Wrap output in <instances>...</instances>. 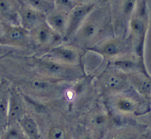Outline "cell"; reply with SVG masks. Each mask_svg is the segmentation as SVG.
Returning a JSON list of instances; mask_svg holds the SVG:
<instances>
[{
    "label": "cell",
    "instance_id": "obj_1",
    "mask_svg": "<svg viewBox=\"0 0 151 139\" xmlns=\"http://www.w3.org/2000/svg\"><path fill=\"white\" fill-rule=\"evenodd\" d=\"M22 113L23 106L19 96L16 93L12 92L9 95V99L8 125L12 126L19 122L24 116Z\"/></svg>",
    "mask_w": 151,
    "mask_h": 139
},
{
    "label": "cell",
    "instance_id": "obj_2",
    "mask_svg": "<svg viewBox=\"0 0 151 139\" xmlns=\"http://www.w3.org/2000/svg\"><path fill=\"white\" fill-rule=\"evenodd\" d=\"M22 129L30 139H39V131L34 120L28 116H23L19 121Z\"/></svg>",
    "mask_w": 151,
    "mask_h": 139
},
{
    "label": "cell",
    "instance_id": "obj_3",
    "mask_svg": "<svg viewBox=\"0 0 151 139\" xmlns=\"http://www.w3.org/2000/svg\"><path fill=\"white\" fill-rule=\"evenodd\" d=\"M24 26L27 28H32L39 25L42 20L41 14L35 9H27L24 10L22 16Z\"/></svg>",
    "mask_w": 151,
    "mask_h": 139
},
{
    "label": "cell",
    "instance_id": "obj_4",
    "mask_svg": "<svg viewBox=\"0 0 151 139\" xmlns=\"http://www.w3.org/2000/svg\"><path fill=\"white\" fill-rule=\"evenodd\" d=\"M139 134L133 129H121L111 132L104 139H139Z\"/></svg>",
    "mask_w": 151,
    "mask_h": 139
},
{
    "label": "cell",
    "instance_id": "obj_5",
    "mask_svg": "<svg viewBox=\"0 0 151 139\" xmlns=\"http://www.w3.org/2000/svg\"><path fill=\"white\" fill-rule=\"evenodd\" d=\"M9 95L6 92L0 94V125L6 128L8 125Z\"/></svg>",
    "mask_w": 151,
    "mask_h": 139
},
{
    "label": "cell",
    "instance_id": "obj_6",
    "mask_svg": "<svg viewBox=\"0 0 151 139\" xmlns=\"http://www.w3.org/2000/svg\"><path fill=\"white\" fill-rule=\"evenodd\" d=\"M35 38L37 41L42 45H46L52 38V32L50 28L45 25H42L37 27L35 32Z\"/></svg>",
    "mask_w": 151,
    "mask_h": 139
},
{
    "label": "cell",
    "instance_id": "obj_7",
    "mask_svg": "<svg viewBox=\"0 0 151 139\" xmlns=\"http://www.w3.org/2000/svg\"><path fill=\"white\" fill-rule=\"evenodd\" d=\"M108 117L105 113L97 111L93 114L90 119V123L93 128H103L108 122Z\"/></svg>",
    "mask_w": 151,
    "mask_h": 139
},
{
    "label": "cell",
    "instance_id": "obj_8",
    "mask_svg": "<svg viewBox=\"0 0 151 139\" xmlns=\"http://www.w3.org/2000/svg\"><path fill=\"white\" fill-rule=\"evenodd\" d=\"M53 52L56 57L68 62H73L76 57L74 52L66 48L55 49L53 50Z\"/></svg>",
    "mask_w": 151,
    "mask_h": 139
},
{
    "label": "cell",
    "instance_id": "obj_9",
    "mask_svg": "<svg viewBox=\"0 0 151 139\" xmlns=\"http://www.w3.org/2000/svg\"><path fill=\"white\" fill-rule=\"evenodd\" d=\"M28 2L35 11L39 12H40L41 13L47 14L51 11L53 8L52 4L50 1L32 0V1H29Z\"/></svg>",
    "mask_w": 151,
    "mask_h": 139
},
{
    "label": "cell",
    "instance_id": "obj_10",
    "mask_svg": "<svg viewBox=\"0 0 151 139\" xmlns=\"http://www.w3.org/2000/svg\"><path fill=\"white\" fill-rule=\"evenodd\" d=\"M49 23L55 30L63 31L65 27V18L60 14H55L49 17Z\"/></svg>",
    "mask_w": 151,
    "mask_h": 139
},
{
    "label": "cell",
    "instance_id": "obj_11",
    "mask_svg": "<svg viewBox=\"0 0 151 139\" xmlns=\"http://www.w3.org/2000/svg\"><path fill=\"white\" fill-rule=\"evenodd\" d=\"M87 11V9L85 8H81L76 10L74 13L73 14L71 21L70 23V31H73V30L76 27L78 24L81 21L82 18L85 15L86 12Z\"/></svg>",
    "mask_w": 151,
    "mask_h": 139
},
{
    "label": "cell",
    "instance_id": "obj_12",
    "mask_svg": "<svg viewBox=\"0 0 151 139\" xmlns=\"http://www.w3.org/2000/svg\"><path fill=\"white\" fill-rule=\"evenodd\" d=\"M118 109L123 112H131L134 110L135 105L133 101L128 99H120L116 102Z\"/></svg>",
    "mask_w": 151,
    "mask_h": 139
},
{
    "label": "cell",
    "instance_id": "obj_13",
    "mask_svg": "<svg viewBox=\"0 0 151 139\" xmlns=\"http://www.w3.org/2000/svg\"><path fill=\"white\" fill-rule=\"evenodd\" d=\"M48 137L49 139H67V135L63 129L55 126L50 130Z\"/></svg>",
    "mask_w": 151,
    "mask_h": 139
},
{
    "label": "cell",
    "instance_id": "obj_14",
    "mask_svg": "<svg viewBox=\"0 0 151 139\" xmlns=\"http://www.w3.org/2000/svg\"><path fill=\"white\" fill-rule=\"evenodd\" d=\"M24 35L22 31L19 30H14L11 31L9 33L8 37L9 40L12 41H22L24 40Z\"/></svg>",
    "mask_w": 151,
    "mask_h": 139
},
{
    "label": "cell",
    "instance_id": "obj_15",
    "mask_svg": "<svg viewBox=\"0 0 151 139\" xmlns=\"http://www.w3.org/2000/svg\"><path fill=\"white\" fill-rule=\"evenodd\" d=\"M47 70L50 72L55 74H60L63 73H64L65 70L60 65H57L53 63H48L45 65Z\"/></svg>",
    "mask_w": 151,
    "mask_h": 139
},
{
    "label": "cell",
    "instance_id": "obj_16",
    "mask_svg": "<svg viewBox=\"0 0 151 139\" xmlns=\"http://www.w3.org/2000/svg\"><path fill=\"white\" fill-rule=\"evenodd\" d=\"M12 7L10 3L7 1H0V14L3 16L11 14Z\"/></svg>",
    "mask_w": 151,
    "mask_h": 139
},
{
    "label": "cell",
    "instance_id": "obj_17",
    "mask_svg": "<svg viewBox=\"0 0 151 139\" xmlns=\"http://www.w3.org/2000/svg\"><path fill=\"white\" fill-rule=\"evenodd\" d=\"M107 85L111 89H118L122 85V81L117 77H111L107 81Z\"/></svg>",
    "mask_w": 151,
    "mask_h": 139
},
{
    "label": "cell",
    "instance_id": "obj_18",
    "mask_svg": "<svg viewBox=\"0 0 151 139\" xmlns=\"http://www.w3.org/2000/svg\"><path fill=\"white\" fill-rule=\"evenodd\" d=\"M96 30V28L95 25L92 23H89L87 25L84 27L83 31V35L86 38H91L95 33Z\"/></svg>",
    "mask_w": 151,
    "mask_h": 139
},
{
    "label": "cell",
    "instance_id": "obj_19",
    "mask_svg": "<svg viewBox=\"0 0 151 139\" xmlns=\"http://www.w3.org/2000/svg\"><path fill=\"white\" fill-rule=\"evenodd\" d=\"M119 49V46L116 43H111L107 45L105 49L104 52L109 55H113L116 54Z\"/></svg>",
    "mask_w": 151,
    "mask_h": 139
},
{
    "label": "cell",
    "instance_id": "obj_20",
    "mask_svg": "<svg viewBox=\"0 0 151 139\" xmlns=\"http://www.w3.org/2000/svg\"><path fill=\"white\" fill-rule=\"evenodd\" d=\"M139 90L144 94H148L151 92V84L146 81H141L137 84Z\"/></svg>",
    "mask_w": 151,
    "mask_h": 139
},
{
    "label": "cell",
    "instance_id": "obj_21",
    "mask_svg": "<svg viewBox=\"0 0 151 139\" xmlns=\"http://www.w3.org/2000/svg\"><path fill=\"white\" fill-rule=\"evenodd\" d=\"M115 65L117 67H119L120 68L128 69V68H130L133 67L134 64H133V63L131 61L125 60V61H118L115 63Z\"/></svg>",
    "mask_w": 151,
    "mask_h": 139
},
{
    "label": "cell",
    "instance_id": "obj_22",
    "mask_svg": "<svg viewBox=\"0 0 151 139\" xmlns=\"http://www.w3.org/2000/svg\"><path fill=\"white\" fill-rule=\"evenodd\" d=\"M33 86L35 87L36 89L39 90H46L48 87V84H47L45 82H42V81H34L33 84Z\"/></svg>",
    "mask_w": 151,
    "mask_h": 139
},
{
    "label": "cell",
    "instance_id": "obj_23",
    "mask_svg": "<svg viewBox=\"0 0 151 139\" xmlns=\"http://www.w3.org/2000/svg\"><path fill=\"white\" fill-rule=\"evenodd\" d=\"M132 27H133V28L136 31H137V32H141L143 28L142 23L138 21H133V23H132Z\"/></svg>",
    "mask_w": 151,
    "mask_h": 139
},
{
    "label": "cell",
    "instance_id": "obj_24",
    "mask_svg": "<svg viewBox=\"0 0 151 139\" xmlns=\"http://www.w3.org/2000/svg\"><path fill=\"white\" fill-rule=\"evenodd\" d=\"M79 139H95V138L89 132H86L83 135H82V136H81Z\"/></svg>",
    "mask_w": 151,
    "mask_h": 139
},
{
    "label": "cell",
    "instance_id": "obj_25",
    "mask_svg": "<svg viewBox=\"0 0 151 139\" xmlns=\"http://www.w3.org/2000/svg\"><path fill=\"white\" fill-rule=\"evenodd\" d=\"M134 6V2L128 1L126 6V11H130Z\"/></svg>",
    "mask_w": 151,
    "mask_h": 139
},
{
    "label": "cell",
    "instance_id": "obj_26",
    "mask_svg": "<svg viewBox=\"0 0 151 139\" xmlns=\"http://www.w3.org/2000/svg\"><path fill=\"white\" fill-rule=\"evenodd\" d=\"M4 129H5V128H4L1 125H0V138L3 137L4 133Z\"/></svg>",
    "mask_w": 151,
    "mask_h": 139
},
{
    "label": "cell",
    "instance_id": "obj_27",
    "mask_svg": "<svg viewBox=\"0 0 151 139\" xmlns=\"http://www.w3.org/2000/svg\"><path fill=\"white\" fill-rule=\"evenodd\" d=\"M1 25H0V33H1Z\"/></svg>",
    "mask_w": 151,
    "mask_h": 139
},
{
    "label": "cell",
    "instance_id": "obj_28",
    "mask_svg": "<svg viewBox=\"0 0 151 139\" xmlns=\"http://www.w3.org/2000/svg\"><path fill=\"white\" fill-rule=\"evenodd\" d=\"M147 139H151V137H149Z\"/></svg>",
    "mask_w": 151,
    "mask_h": 139
}]
</instances>
